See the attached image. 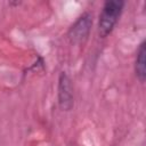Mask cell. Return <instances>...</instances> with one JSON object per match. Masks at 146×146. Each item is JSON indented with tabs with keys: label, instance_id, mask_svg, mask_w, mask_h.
Listing matches in <instances>:
<instances>
[{
	"label": "cell",
	"instance_id": "6da1fadb",
	"mask_svg": "<svg viewBox=\"0 0 146 146\" xmlns=\"http://www.w3.org/2000/svg\"><path fill=\"white\" fill-rule=\"evenodd\" d=\"M124 1L107 0L102 8L98 18V34L100 38H106L112 33L123 11Z\"/></svg>",
	"mask_w": 146,
	"mask_h": 146
},
{
	"label": "cell",
	"instance_id": "7a4b0ae2",
	"mask_svg": "<svg viewBox=\"0 0 146 146\" xmlns=\"http://www.w3.org/2000/svg\"><path fill=\"white\" fill-rule=\"evenodd\" d=\"M91 26H92V15L89 13H83L72 24V26L67 32V36L73 43H83L89 36Z\"/></svg>",
	"mask_w": 146,
	"mask_h": 146
},
{
	"label": "cell",
	"instance_id": "3957f363",
	"mask_svg": "<svg viewBox=\"0 0 146 146\" xmlns=\"http://www.w3.org/2000/svg\"><path fill=\"white\" fill-rule=\"evenodd\" d=\"M57 99L62 111H71L74 105V92L70 76L62 72L58 78L57 84Z\"/></svg>",
	"mask_w": 146,
	"mask_h": 146
},
{
	"label": "cell",
	"instance_id": "277c9868",
	"mask_svg": "<svg viewBox=\"0 0 146 146\" xmlns=\"http://www.w3.org/2000/svg\"><path fill=\"white\" fill-rule=\"evenodd\" d=\"M135 74L139 82L144 83L146 80V42L143 40L137 49L135 58Z\"/></svg>",
	"mask_w": 146,
	"mask_h": 146
}]
</instances>
